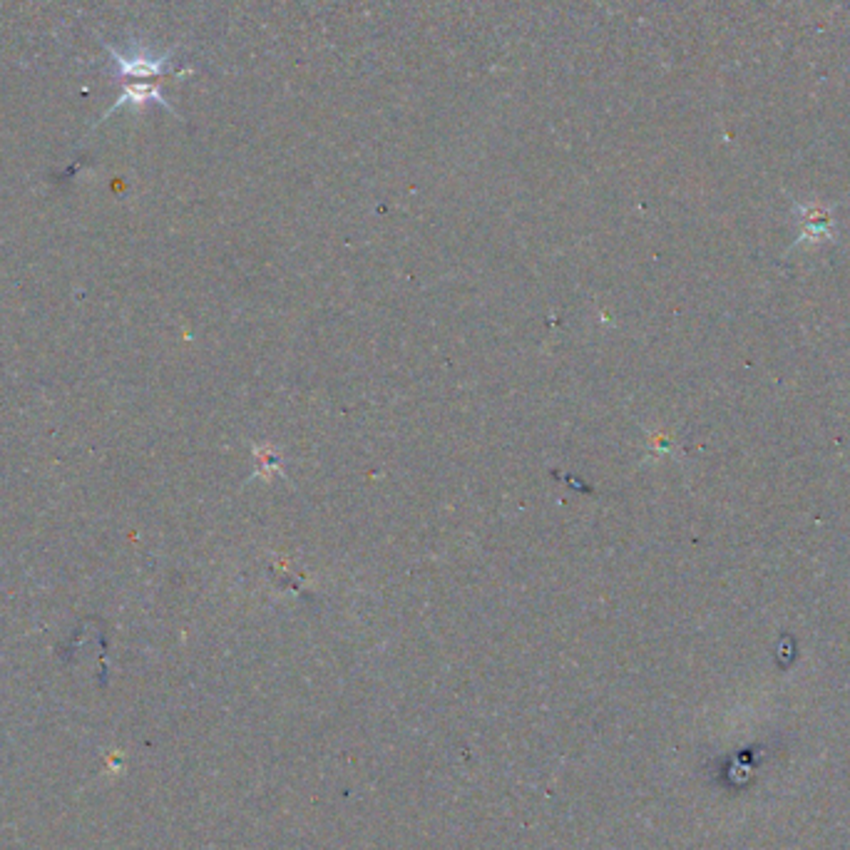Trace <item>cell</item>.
Here are the masks:
<instances>
[{
	"label": "cell",
	"mask_w": 850,
	"mask_h": 850,
	"mask_svg": "<svg viewBox=\"0 0 850 850\" xmlns=\"http://www.w3.org/2000/svg\"><path fill=\"white\" fill-rule=\"evenodd\" d=\"M114 60L122 65V72L127 75H162L164 70H167V63H170V55H122V53H117L113 50Z\"/></svg>",
	"instance_id": "cell-1"
}]
</instances>
